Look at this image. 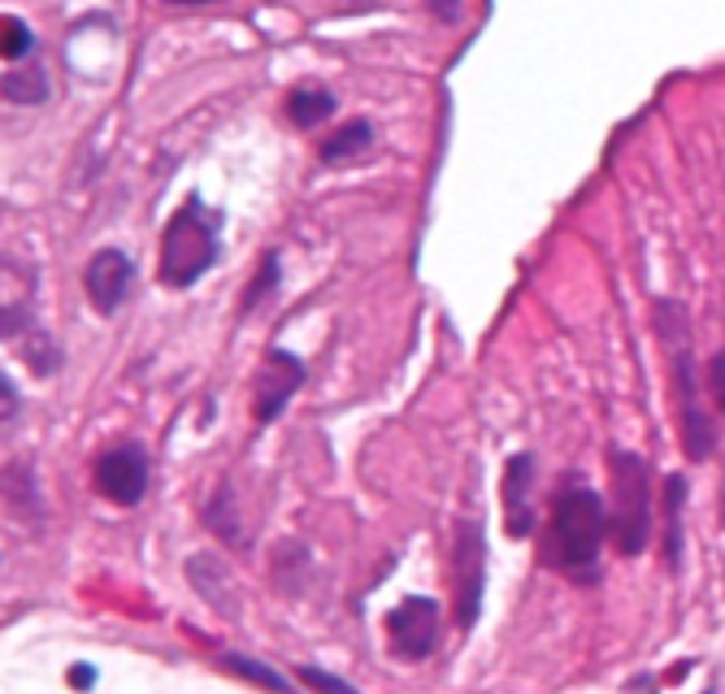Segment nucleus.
Wrapping results in <instances>:
<instances>
[{
    "label": "nucleus",
    "instance_id": "f257e3e1",
    "mask_svg": "<svg viewBox=\"0 0 725 694\" xmlns=\"http://www.w3.org/2000/svg\"><path fill=\"white\" fill-rule=\"evenodd\" d=\"M604 534H609L604 499L591 486L561 491L552 504L548 534H543V565L565 573L569 582H595Z\"/></svg>",
    "mask_w": 725,
    "mask_h": 694
},
{
    "label": "nucleus",
    "instance_id": "f03ea898",
    "mask_svg": "<svg viewBox=\"0 0 725 694\" xmlns=\"http://www.w3.org/2000/svg\"><path fill=\"white\" fill-rule=\"evenodd\" d=\"M656 335L669 351V364H674V386H678V417H683V447H687V460H709L713 456V417L700 399V386H696V351H691V326H687V309L678 300H656Z\"/></svg>",
    "mask_w": 725,
    "mask_h": 694
},
{
    "label": "nucleus",
    "instance_id": "7ed1b4c3",
    "mask_svg": "<svg viewBox=\"0 0 725 694\" xmlns=\"http://www.w3.org/2000/svg\"><path fill=\"white\" fill-rule=\"evenodd\" d=\"M613 469V508H609V538L622 556H639L652 543V469L639 451L609 447Z\"/></svg>",
    "mask_w": 725,
    "mask_h": 694
},
{
    "label": "nucleus",
    "instance_id": "20e7f679",
    "mask_svg": "<svg viewBox=\"0 0 725 694\" xmlns=\"http://www.w3.org/2000/svg\"><path fill=\"white\" fill-rule=\"evenodd\" d=\"M218 231L222 218L209 213L196 196L170 218L165 235H161V283L183 292L192 283H200L209 274V265L218 261Z\"/></svg>",
    "mask_w": 725,
    "mask_h": 694
},
{
    "label": "nucleus",
    "instance_id": "39448f33",
    "mask_svg": "<svg viewBox=\"0 0 725 694\" xmlns=\"http://www.w3.org/2000/svg\"><path fill=\"white\" fill-rule=\"evenodd\" d=\"M386 639L395 660H426L439 647V604L426 595H408L386 612Z\"/></svg>",
    "mask_w": 725,
    "mask_h": 694
},
{
    "label": "nucleus",
    "instance_id": "423d86ee",
    "mask_svg": "<svg viewBox=\"0 0 725 694\" xmlns=\"http://www.w3.org/2000/svg\"><path fill=\"white\" fill-rule=\"evenodd\" d=\"M305 386V360L287 347H270L266 360H261V373H257V395H253V417L261 425L279 421L283 408L292 404V395Z\"/></svg>",
    "mask_w": 725,
    "mask_h": 694
},
{
    "label": "nucleus",
    "instance_id": "0eeeda50",
    "mask_svg": "<svg viewBox=\"0 0 725 694\" xmlns=\"http://www.w3.org/2000/svg\"><path fill=\"white\" fill-rule=\"evenodd\" d=\"M91 478H96V491H100L105 499L131 508V504H139L144 491H148V456H144L139 443H118V447H109V451L96 460Z\"/></svg>",
    "mask_w": 725,
    "mask_h": 694
},
{
    "label": "nucleus",
    "instance_id": "6e6552de",
    "mask_svg": "<svg viewBox=\"0 0 725 694\" xmlns=\"http://www.w3.org/2000/svg\"><path fill=\"white\" fill-rule=\"evenodd\" d=\"M131 283H135V265L122 248H100L91 261H87V274H83V287H87V300L100 318H113L126 296H131Z\"/></svg>",
    "mask_w": 725,
    "mask_h": 694
},
{
    "label": "nucleus",
    "instance_id": "1a4fd4ad",
    "mask_svg": "<svg viewBox=\"0 0 725 694\" xmlns=\"http://www.w3.org/2000/svg\"><path fill=\"white\" fill-rule=\"evenodd\" d=\"M500 504H504V530L508 538H530L534 534V456L530 451H517L508 456L504 464V482H500Z\"/></svg>",
    "mask_w": 725,
    "mask_h": 694
},
{
    "label": "nucleus",
    "instance_id": "9d476101",
    "mask_svg": "<svg viewBox=\"0 0 725 694\" xmlns=\"http://www.w3.org/2000/svg\"><path fill=\"white\" fill-rule=\"evenodd\" d=\"M482 565H487L482 534H478V525H465L460 530V547H456V621H460V630H474V621H478V608H482Z\"/></svg>",
    "mask_w": 725,
    "mask_h": 694
},
{
    "label": "nucleus",
    "instance_id": "9b49d317",
    "mask_svg": "<svg viewBox=\"0 0 725 694\" xmlns=\"http://www.w3.org/2000/svg\"><path fill=\"white\" fill-rule=\"evenodd\" d=\"M183 573H187V582H192V591L205 599V604H213L222 617L231 612H239V599H235V591H231V573L222 569V560L218 556H192L187 565H183Z\"/></svg>",
    "mask_w": 725,
    "mask_h": 694
},
{
    "label": "nucleus",
    "instance_id": "f8f14e48",
    "mask_svg": "<svg viewBox=\"0 0 725 694\" xmlns=\"http://www.w3.org/2000/svg\"><path fill=\"white\" fill-rule=\"evenodd\" d=\"M218 665L226 669V673H235V678H244V682H253V686H261V691L270 694H296V686L283 678V673H274L270 665H261V660H253V656H244V652H226V656H218Z\"/></svg>",
    "mask_w": 725,
    "mask_h": 694
},
{
    "label": "nucleus",
    "instance_id": "ddd939ff",
    "mask_svg": "<svg viewBox=\"0 0 725 694\" xmlns=\"http://www.w3.org/2000/svg\"><path fill=\"white\" fill-rule=\"evenodd\" d=\"M331 113H335V96H331L327 87H296V91L287 96V122L300 126V131L318 126V122L331 117Z\"/></svg>",
    "mask_w": 725,
    "mask_h": 694
},
{
    "label": "nucleus",
    "instance_id": "4468645a",
    "mask_svg": "<svg viewBox=\"0 0 725 694\" xmlns=\"http://www.w3.org/2000/svg\"><path fill=\"white\" fill-rule=\"evenodd\" d=\"M369 144H373L369 122H348V126H340V131L322 144V161H327V165H344V161L361 157Z\"/></svg>",
    "mask_w": 725,
    "mask_h": 694
},
{
    "label": "nucleus",
    "instance_id": "2eb2a0df",
    "mask_svg": "<svg viewBox=\"0 0 725 694\" xmlns=\"http://www.w3.org/2000/svg\"><path fill=\"white\" fill-rule=\"evenodd\" d=\"M4 100L13 104H39L48 100V78L39 65H22V70H9L4 74Z\"/></svg>",
    "mask_w": 725,
    "mask_h": 694
},
{
    "label": "nucleus",
    "instance_id": "dca6fc26",
    "mask_svg": "<svg viewBox=\"0 0 725 694\" xmlns=\"http://www.w3.org/2000/svg\"><path fill=\"white\" fill-rule=\"evenodd\" d=\"M683 504H687V478L674 473L665 482V508H669V534H665V543H669V565L674 569L683 565Z\"/></svg>",
    "mask_w": 725,
    "mask_h": 694
},
{
    "label": "nucleus",
    "instance_id": "f3484780",
    "mask_svg": "<svg viewBox=\"0 0 725 694\" xmlns=\"http://www.w3.org/2000/svg\"><path fill=\"white\" fill-rule=\"evenodd\" d=\"M0 30H4V61H22V57H30L35 35H30V26H26L22 17L4 13V17H0Z\"/></svg>",
    "mask_w": 725,
    "mask_h": 694
},
{
    "label": "nucleus",
    "instance_id": "a211bd4d",
    "mask_svg": "<svg viewBox=\"0 0 725 694\" xmlns=\"http://www.w3.org/2000/svg\"><path fill=\"white\" fill-rule=\"evenodd\" d=\"M26 360H30V369H35V373H57L61 351H57V344H52L44 331H35V339L26 344Z\"/></svg>",
    "mask_w": 725,
    "mask_h": 694
},
{
    "label": "nucleus",
    "instance_id": "6ab92c4d",
    "mask_svg": "<svg viewBox=\"0 0 725 694\" xmlns=\"http://www.w3.org/2000/svg\"><path fill=\"white\" fill-rule=\"evenodd\" d=\"M296 678H300V682H309L318 694H357L348 682H344V678H335V673H327V669H314V665H305Z\"/></svg>",
    "mask_w": 725,
    "mask_h": 694
},
{
    "label": "nucleus",
    "instance_id": "aec40b11",
    "mask_svg": "<svg viewBox=\"0 0 725 694\" xmlns=\"http://www.w3.org/2000/svg\"><path fill=\"white\" fill-rule=\"evenodd\" d=\"M709 391H713V404L722 408L725 417V351H717L713 364H709Z\"/></svg>",
    "mask_w": 725,
    "mask_h": 694
},
{
    "label": "nucleus",
    "instance_id": "412c9836",
    "mask_svg": "<svg viewBox=\"0 0 725 694\" xmlns=\"http://www.w3.org/2000/svg\"><path fill=\"white\" fill-rule=\"evenodd\" d=\"M70 686H74V691H91V686H96V669H91V665H74V669H70Z\"/></svg>",
    "mask_w": 725,
    "mask_h": 694
},
{
    "label": "nucleus",
    "instance_id": "4be33fe9",
    "mask_svg": "<svg viewBox=\"0 0 725 694\" xmlns=\"http://www.w3.org/2000/svg\"><path fill=\"white\" fill-rule=\"evenodd\" d=\"M13 425V377H4V430Z\"/></svg>",
    "mask_w": 725,
    "mask_h": 694
},
{
    "label": "nucleus",
    "instance_id": "5701e85b",
    "mask_svg": "<svg viewBox=\"0 0 725 694\" xmlns=\"http://www.w3.org/2000/svg\"><path fill=\"white\" fill-rule=\"evenodd\" d=\"M165 4H179V9H200V4H218V0H165Z\"/></svg>",
    "mask_w": 725,
    "mask_h": 694
}]
</instances>
